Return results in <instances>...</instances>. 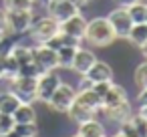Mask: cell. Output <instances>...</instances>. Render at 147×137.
Segmentation results:
<instances>
[{
  "label": "cell",
  "mask_w": 147,
  "mask_h": 137,
  "mask_svg": "<svg viewBox=\"0 0 147 137\" xmlns=\"http://www.w3.org/2000/svg\"><path fill=\"white\" fill-rule=\"evenodd\" d=\"M20 105V99L12 93V91H4V93H0V111L2 113H8L12 115L16 111V107Z\"/></svg>",
  "instance_id": "obj_19"
},
{
  "label": "cell",
  "mask_w": 147,
  "mask_h": 137,
  "mask_svg": "<svg viewBox=\"0 0 147 137\" xmlns=\"http://www.w3.org/2000/svg\"><path fill=\"white\" fill-rule=\"evenodd\" d=\"M34 2H36V4H47L49 0H34Z\"/></svg>",
  "instance_id": "obj_42"
},
{
  "label": "cell",
  "mask_w": 147,
  "mask_h": 137,
  "mask_svg": "<svg viewBox=\"0 0 147 137\" xmlns=\"http://www.w3.org/2000/svg\"><path fill=\"white\" fill-rule=\"evenodd\" d=\"M111 83H113V81H101V83H95V85H93V91L101 97V101H103V97L107 95V91H109Z\"/></svg>",
  "instance_id": "obj_33"
},
{
  "label": "cell",
  "mask_w": 147,
  "mask_h": 137,
  "mask_svg": "<svg viewBox=\"0 0 147 137\" xmlns=\"http://www.w3.org/2000/svg\"><path fill=\"white\" fill-rule=\"evenodd\" d=\"M10 57H12L18 65H26V63L32 61V49L14 43V47H12V51H10Z\"/></svg>",
  "instance_id": "obj_22"
},
{
  "label": "cell",
  "mask_w": 147,
  "mask_h": 137,
  "mask_svg": "<svg viewBox=\"0 0 147 137\" xmlns=\"http://www.w3.org/2000/svg\"><path fill=\"white\" fill-rule=\"evenodd\" d=\"M93 81L87 77V75H81V83H79V91H87V89H93Z\"/></svg>",
  "instance_id": "obj_34"
},
{
  "label": "cell",
  "mask_w": 147,
  "mask_h": 137,
  "mask_svg": "<svg viewBox=\"0 0 147 137\" xmlns=\"http://www.w3.org/2000/svg\"><path fill=\"white\" fill-rule=\"evenodd\" d=\"M77 49L79 47H61L57 51V61H59V67L61 69H71L73 67V59H75Z\"/></svg>",
  "instance_id": "obj_21"
},
{
  "label": "cell",
  "mask_w": 147,
  "mask_h": 137,
  "mask_svg": "<svg viewBox=\"0 0 147 137\" xmlns=\"http://www.w3.org/2000/svg\"><path fill=\"white\" fill-rule=\"evenodd\" d=\"M75 137H81V135H75Z\"/></svg>",
  "instance_id": "obj_45"
},
{
  "label": "cell",
  "mask_w": 147,
  "mask_h": 137,
  "mask_svg": "<svg viewBox=\"0 0 147 137\" xmlns=\"http://www.w3.org/2000/svg\"><path fill=\"white\" fill-rule=\"evenodd\" d=\"M121 101H127L125 89L119 87V85H115V83H111L107 95H105L103 101H101V109H103V107H113V105H117V103H121Z\"/></svg>",
  "instance_id": "obj_15"
},
{
  "label": "cell",
  "mask_w": 147,
  "mask_h": 137,
  "mask_svg": "<svg viewBox=\"0 0 147 137\" xmlns=\"http://www.w3.org/2000/svg\"><path fill=\"white\" fill-rule=\"evenodd\" d=\"M81 137H105V129L99 121L95 119H89L85 123H79V133Z\"/></svg>",
  "instance_id": "obj_18"
},
{
  "label": "cell",
  "mask_w": 147,
  "mask_h": 137,
  "mask_svg": "<svg viewBox=\"0 0 147 137\" xmlns=\"http://www.w3.org/2000/svg\"><path fill=\"white\" fill-rule=\"evenodd\" d=\"M135 83H137L141 89L147 87V61L141 63V65L135 69Z\"/></svg>",
  "instance_id": "obj_28"
},
{
  "label": "cell",
  "mask_w": 147,
  "mask_h": 137,
  "mask_svg": "<svg viewBox=\"0 0 147 137\" xmlns=\"http://www.w3.org/2000/svg\"><path fill=\"white\" fill-rule=\"evenodd\" d=\"M0 30L10 32V30H8V26H6V10H4V8H0Z\"/></svg>",
  "instance_id": "obj_35"
},
{
  "label": "cell",
  "mask_w": 147,
  "mask_h": 137,
  "mask_svg": "<svg viewBox=\"0 0 147 137\" xmlns=\"http://www.w3.org/2000/svg\"><path fill=\"white\" fill-rule=\"evenodd\" d=\"M10 91L20 99V103H32L36 101V79L18 75L10 79Z\"/></svg>",
  "instance_id": "obj_3"
},
{
  "label": "cell",
  "mask_w": 147,
  "mask_h": 137,
  "mask_svg": "<svg viewBox=\"0 0 147 137\" xmlns=\"http://www.w3.org/2000/svg\"><path fill=\"white\" fill-rule=\"evenodd\" d=\"M12 47H14V43L10 40V34L2 36V38H0V57H8Z\"/></svg>",
  "instance_id": "obj_31"
},
{
  "label": "cell",
  "mask_w": 147,
  "mask_h": 137,
  "mask_svg": "<svg viewBox=\"0 0 147 137\" xmlns=\"http://www.w3.org/2000/svg\"><path fill=\"white\" fill-rule=\"evenodd\" d=\"M87 77L93 81V83H101V81H113V69L107 65V63H101V61H95V65L87 71Z\"/></svg>",
  "instance_id": "obj_13"
},
{
  "label": "cell",
  "mask_w": 147,
  "mask_h": 137,
  "mask_svg": "<svg viewBox=\"0 0 147 137\" xmlns=\"http://www.w3.org/2000/svg\"><path fill=\"white\" fill-rule=\"evenodd\" d=\"M75 99H77L81 105L89 107L91 111H99V109H101V97H99L93 89H87V91H77Z\"/></svg>",
  "instance_id": "obj_16"
},
{
  "label": "cell",
  "mask_w": 147,
  "mask_h": 137,
  "mask_svg": "<svg viewBox=\"0 0 147 137\" xmlns=\"http://www.w3.org/2000/svg\"><path fill=\"white\" fill-rule=\"evenodd\" d=\"M32 10H6V26L10 32H28L32 24Z\"/></svg>",
  "instance_id": "obj_6"
},
{
  "label": "cell",
  "mask_w": 147,
  "mask_h": 137,
  "mask_svg": "<svg viewBox=\"0 0 147 137\" xmlns=\"http://www.w3.org/2000/svg\"><path fill=\"white\" fill-rule=\"evenodd\" d=\"M59 30L65 32V34H69V36H73V38H79V40H81V38H85L87 20H85L81 14H75V16H71V18L59 22Z\"/></svg>",
  "instance_id": "obj_10"
},
{
  "label": "cell",
  "mask_w": 147,
  "mask_h": 137,
  "mask_svg": "<svg viewBox=\"0 0 147 137\" xmlns=\"http://www.w3.org/2000/svg\"><path fill=\"white\" fill-rule=\"evenodd\" d=\"M14 131L20 137H36V123H14Z\"/></svg>",
  "instance_id": "obj_25"
},
{
  "label": "cell",
  "mask_w": 147,
  "mask_h": 137,
  "mask_svg": "<svg viewBox=\"0 0 147 137\" xmlns=\"http://www.w3.org/2000/svg\"><path fill=\"white\" fill-rule=\"evenodd\" d=\"M109 22H111V26L115 30L117 38H127V34H129V30L133 26V20H131L127 8H117L115 12H111Z\"/></svg>",
  "instance_id": "obj_9"
},
{
  "label": "cell",
  "mask_w": 147,
  "mask_h": 137,
  "mask_svg": "<svg viewBox=\"0 0 147 137\" xmlns=\"http://www.w3.org/2000/svg\"><path fill=\"white\" fill-rule=\"evenodd\" d=\"M127 40L141 47L145 40H147V22H139V24H133L129 34H127Z\"/></svg>",
  "instance_id": "obj_20"
},
{
  "label": "cell",
  "mask_w": 147,
  "mask_h": 137,
  "mask_svg": "<svg viewBox=\"0 0 147 137\" xmlns=\"http://www.w3.org/2000/svg\"><path fill=\"white\" fill-rule=\"evenodd\" d=\"M137 101H139V107H145L147 105V87L139 93V97H137Z\"/></svg>",
  "instance_id": "obj_36"
},
{
  "label": "cell",
  "mask_w": 147,
  "mask_h": 137,
  "mask_svg": "<svg viewBox=\"0 0 147 137\" xmlns=\"http://www.w3.org/2000/svg\"><path fill=\"white\" fill-rule=\"evenodd\" d=\"M32 63L45 73V71H57V67H59V61H57V51H53L51 47H47V45H38V47H34L32 49Z\"/></svg>",
  "instance_id": "obj_7"
},
{
  "label": "cell",
  "mask_w": 147,
  "mask_h": 137,
  "mask_svg": "<svg viewBox=\"0 0 147 137\" xmlns=\"http://www.w3.org/2000/svg\"><path fill=\"white\" fill-rule=\"evenodd\" d=\"M4 65H6V57H0V79H4Z\"/></svg>",
  "instance_id": "obj_38"
},
{
  "label": "cell",
  "mask_w": 147,
  "mask_h": 137,
  "mask_svg": "<svg viewBox=\"0 0 147 137\" xmlns=\"http://www.w3.org/2000/svg\"><path fill=\"white\" fill-rule=\"evenodd\" d=\"M113 137H127V135H123V133L119 131V133H117V135H113Z\"/></svg>",
  "instance_id": "obj_44"
},
{
  "label": "cell",
  "mask_w": 147,
  "mask_h": 137,
  "mask_svg": "<svg viewBox=\"0 0 147 137\" xmlns=\"http://www.w3.org/2000/svg\"><path fill=\"white\" fill-rule=\"evenodd\" d=\"M85 38H87L89 43H93L95 47H107V45H111V43L117 38V34H115V30H113V26H111L109 18L97 16V18H93V20L87 22Z\"/></svg>",
  "instance_id": "obj_1"
},
{
  "label": "cell",
  "mask_w": 147,
  "mask_h": 137,
  "mask_svg": "<svg viewBox=\"0 0 147 137\" xmlns=\"http://www.w3.org/2000/svg\"><path fill=\"white\" fill-rule=\"evenodd\" d=\"M14 123H34L36 121V111L32 109V103H20L16 111L12 113Z\"/></svg>",
  "instance_id": "obj_17"
},
{
  "label": "cell",
  "mask_w": 147,
  "mask_h": 137,
  "mask_svg": "<svg viewBox=\"0 0 147 137\" xmlns=\"http://www.w3.org/2000/svg\"><path fill=\"white\" fill-rule=\"evenodd\" d=\"M45 6H47L49 16L55 18L57 22H63V20L79 14V4L75 0H49Z\"/></svg>",
  "instance_id": "obj_5"
},
{
  "label": "cell",
  "mask_w": 147,
  "mask_h": 137,
  "mask_svg": "<svg viewBox=\"0 0 147 137\" xmlns=\"http://www.w3.org/2000/svg\"><path fill=\"white\" fill-rule=\"evenodd\" d=\"M59 85H61V79H59V75L55 73V69H53V71H45V73L36 79V99L42 101V103H47Z\"/></svg>",
  "instance_id": "obj_8"
},
{
  "label": "cell",
  "mask_w": 147,
  "mask_h": 137,
  "mask_svg": "<svg viewBox=\"0 0 147 137\" xmlns=\"http://www.w3.org/2000/svg\"><path fill=\"white\" fill-rule=\"evenodd\" d=\"M139 0H117V4L121 6V8H129V6H133V4H137Z\"/></svg>",
  "instance_id": "obj_37"
},
{
  "label": "cell",
  "mask_w": 147,
  "mask_h": 137,
  "mask_svg": "<svg viewBox=\"0 0 147 137\" xmlns=\"http://www.w3.org/2000/svg\"><path fill=\"white\" fill-rule=\"evenodd\" d=\"M121 133H123V135H127V137H141V135L137 133V129L133 127L131 119H127V121H123V123H121Z\"/></svg>",
  "instance_id": "obj_32"
},
{
  "label": "cell",
  "mask_w": 147,
  "mask_h": 137,
  "mask_svg": "<svg viewBox=\"0 0 147 137\" xmlns=\"http://www.w3.org/2000/svg\"><path fill=\"white\" fill-rule=\"evenodd\" d=\"M137 115H141L143 119H147V105H145V107H139V113H137Z\"/></svg>",
  "instance_id": "obj_39"
},
{
  "label": "cell",
  "mask_w": 147,
  "mask_h": 137,
  "mask_svg": "<svg viewBox=\"0 0 147 137\" xmlns=\"http://www.w3.org/2000/svg\"><path fill=\"white\" fill-rule=\"evenodd\" d=\"M18 75H20V77H34V79H38V77L42 75V71L30 61V63H26V65H20ZM18 75H16V77H18Z\"/></svg>",
  "instance_id": "obj_26"
},
{
  "label": "cell",
  "mask_w": 147,
  "mask_h": 137,
  "mask_svg": "<svg viewBox=\"0 0 147 137\" xmlns=\"http://www.w3.org/2000/svg\"><path fill=\"white\" fill-rule=\"evenodd\" d=\"M30 36L40 45V43H47L51 36H55L59 32V22L55 18H51L49 14L47 16H38V18H32V24L28 28Z\"/></svg>",
  "instance_id": "obj_2"
},
{
  "label": "cell",
  "mask_w": 147,
  "mask_h": 137,
  "mask_svg": "<svg viewBox=\"0 0 147 137\" xmlns=\"http://www.w3.org/2000/svg\"><path fill=\"white\" fill-rule=\"evenodd\" d=\"M95 61H97V57H95V53L93 51H89V49H77V53H75V59H73V71L75 73H79V75H87V71L95 65Z\"/></svg>",
  "instance_id": "obj_11"
},
{
  "label": "cell",
  "mask_w": 147,
  "mask_h": 137,
  "mask_svg": "<svg viewBox=\"0 0 147 137\" xmlns=\"http://www.w3.org/2000/svg\"><path fill=\"white\" fill-rule=\"evenodd\" d=\"M103 113L111 121H115V123L121 125L123 121L131 119V105H129V101H121V103H117L113 107H103Z\"/></svg>",
  "instance_id": "obj_12"
},
{
  "label": "cell",
  "mask_w": 147,
  "mask_h": 137,
  "mask_svg": "<svg viewBox=\"0 0 147 137\" xmlns=\"http://www.w3.org/2000/svg\"><path fill=\"white\" fill-rule=\"evenodd\" d=\"M69 117L75 121V123H85V121H89V119H95V111H91L89 107H85V105H81L77 99L73 101V105L69 107Z\"/></svg>",
  "instance_id": "obj_14"
},
{
  "label": "cell",
  "mask_w": 147,
  "mask_h": 137,
  "mask_svg": "<svg viewBox=\"0 0 147 137\" xmlns=\"http://www.w3.org/2000/svg\"><path fill=\"white\" fill-rule=\"evenodd\" d=\"M139 49H141V55H143V57L147 59V40H145V43H143V45H141Z\"/></svg>",
  "instance_id": "obj_41"
},
{
  "label": "cell",
  "mask_w": 147,
  "mask_h": 137,
  "mask_svg": "<svg viewBox=\"0 0 147 137\" xmlns=\"http://www.w3.org/2000/svg\"><path fill=\"white\" fill-rule=\"evenodd\" d=\"M12 129H14V119H12V115L0 111V135H4V133H8V131H12Z\"/></svg>",
  "instance_id": "obj_29"
},
{
  "label": "cell",
  "mask_w": 147,
  "mask_h": 137,
  "mask_svg": "<svg viewBox=\"0 0 147 137\" xmlns=\"http://www.w3.org/2000/svg\"><path fill=\"white\" fill-rule=\"evenodd\" d=\"M127 12H129V16H131V20H133V24L147 22V4H145V2H141V0H139L137 4L129 6V8H127Z\"/></svg>",
  "instance_id": "obj_23"
},
{
  "label": "cell",
  "mask_w": 147,
  "mask_h": 137,
  "mask_svg": "<svg viewBox=\"0 0 147 137\" xmlns=\"http://www.w3.org/2000/svg\"><path fill=\"white\" fill-rule=\"evenodd\" d=\"M34 0H4V10H32Z\"/></svg>",
  "instance_id": "obj_24"
},
{
  "label": "cell",
  "mask_w": 147,
  "mask_h": 137,
  "mask_svg": "<svg viewBox=\"0 0 147 137\" xmlns=\"http://www.w3.org/2000/svg\"><path fill=\"white\" fill-rule=\"evenodd\" d=\"M75 2H77V4L81 6V4H85V2H87V0H75Z\"/></svg>",
  "instance_id": "obj_43"
},
{
  "label": "cell",
  "mask_w": 147,
  "mask_h": 137,
  "mask_svg": "<svg viewBox=\"0 0 147 137\" xmlns=\"http://www.w3.org/2000/svg\"><path fill=\"white\" fill-rule=\"evenodd\" d=\"M18 69H20V65L8 55V57H6V65H4V79H8V81L14 79V77L18 75Z\"/></svg>",
  "instance_id": "obj_27"
},
{
  "label": "cell",
  "mask_w": 147,
  "mask_h": 137,
  "mask_svg": "<svg viewBox=\"0 0 147 137\" xmlns=\"http://www.w3.org/2000/svg\"><path fill=\"white\" fill-rule=\"evenodd\" d=\"M0 137H20V135H18V133H16V131L12 129V131H8V133H4V135H0Z\"/></svg>",
  "instance_id": "obj_40"
},
{
  "label": "cell",
  "mask_w": 147,
  "mask_h": 137,
  "mask_svg": "<svg viewBox=\"0 0 147 137\" xmlns=\"http://www.w3.org/2000/svg\"><path fill=\"white\" fill-rule=\"evenodd\" d=\"M131 123L141 137H147V119H143L141 115H131Z\"/></svg>",
  "instance_id": "obj_30"
},
{
  "label": "cell",
  "mask_w": 147,
  "mask_h": 137,
  "mask_svg": "<svg viewBox=\"0 0 147 137\" xmlns=\"http://www.w3.org/2000/svg\"><path fill=\"white\" fill-rule=\"evenodd\" d=\"M75 95H77V91H75L73 87L61 83V85L55 89V93L51 95V99L47 101V105H49L53 111H57V113H67L69 107L73 105V101H75Z\"/></svg>",
  "instance_id": "obj_4"
}]
</instances>
